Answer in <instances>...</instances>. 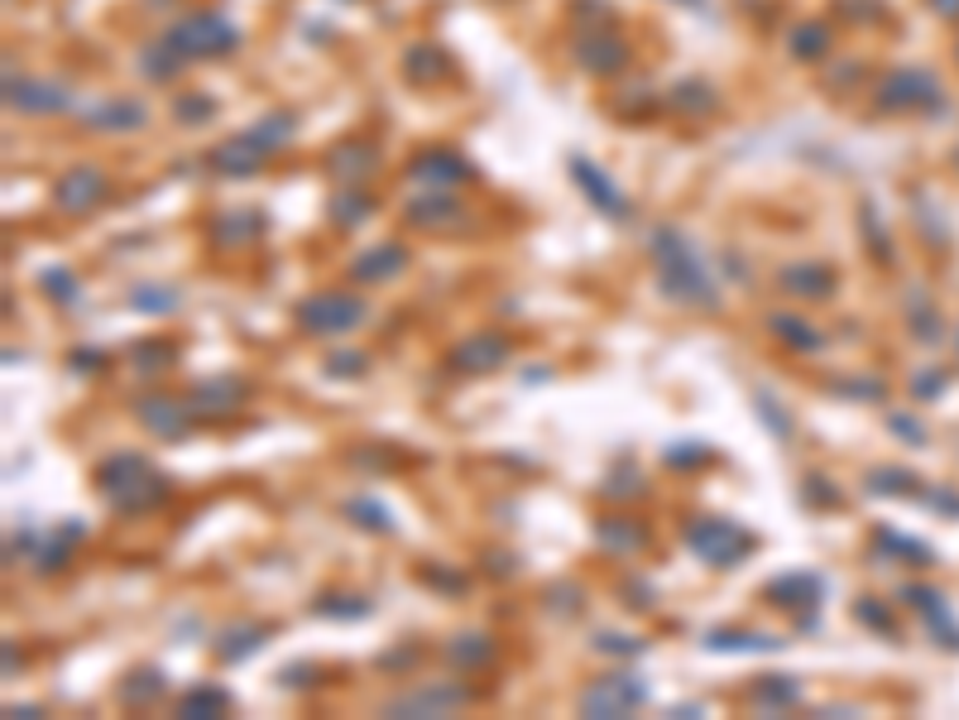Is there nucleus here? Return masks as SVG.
Returning a JSON list of instances; mask_svg holds the SVG:
<instances>
[{"mask_svg":"<svg viewBox=\"0 0 959 720\" xmlns=\"http://www.w3.org/2000/svg\"><path fill=\"white\" fill-rule=\"evenodd\" d=\"M648 255L652 269H658V288L667 303L676 308H696V312H720V284L710 274V260L700 255L691 240L676 231V226H658L648 236Z\"/></svg>","mask_w":959,"mask_h":720,"instance_id":"nucleus-1","label":"nucleus"},{"mask_svg":"<svg viewBox=\"0 0 959 720\" xmlns=\"http://www.w3.org/2000/svg\"><path fill=\"white\" fill-rule=\"evenodd\" d=\"M96 485H101V500L111 504L116 514H149L168 500V476L149 456L140 452H116L96 466Z\"/></svg>","mask_w":959,"mask_h":720,"instance_id":"nucleus-2","label":"nucleus"},{"mask_svg":"<svg viewBox=\"0 0 959 720\" xmlns=\"http://www.w3.org/2000/svg\"><path fill=\"white\" fill-rule=\"evenodd\" d=\"M682 538H686V548L696 552L700 562H706V567H720V572L739 567V562H744L748 552L758 548V538L748 533L744 524L720 519V514H700V519H686Z\"/></svg>","mask_w":959,"mask_h":720,"instance_id":"nucleus-3","label":"nucleus"},{"mask_svg":"<svg viewBox=\"0 0 959 720\" xmlns=\"http://www.w3.org/2000/svg\"><path fill=\"white\" fill-rule=\"evenodd\" d=\"M365 317H370L365 298L341 293V288H322V293H308L302 303H293V322L302 336H346Z\"/></svg>","mask_w":959,"mask_h":720,"instance_id":"nucleus-4","label":"nucleus"},{"mask_svg":"<svg viewBox=\"0 0 959 720\" xmlns=\"http://www.w3.org/2000/svg\"><path fill=\"white\" fill-rule=\"evenodd\" d=\"M643 701H648V682L638 672H610V677H595L580 692L576 711L590 720H619V716H634Z\"/></svg>","mask_w":959,"mask_h":720,"instance_id":"nucleus-5","label":"nucleus"},{"mask_svg":"<svg viewBox=\"0 0 959 720\" xmlns=\"http://www.w3.org/2000/svg\"><path fill=\"white\" fill-rule=\"evenodd\" d=\"M476 701V692L466 682H428L418 692H404L384 706V716H412V720H428V716H452L460 706Z\"/></svg>","mask_w":959,"mask_h":720,"instance_id":"nucleus-6","label":"nucleus"},{"mask_svg":"<svg viewBox=\"0 0 959 720\" xmlns=\"http://www.w3.org/2000/svg\"><path fill=\"white\" fill-rule=\"evenodd\" d=\"M130 408H135V418L144 428L154 432V437L164 442H183L192 428H197V413H192L188 399H173V394H135L130 399Z\"/></svg>","mask_w":959,"mask_h":720,"instance_id":"nucleus-7","label":"nucleus"},{"mask_svg":"<svg viewBox=\"0 0 959 720\" xmlns=\"http://www.w3.org/2000/svg\"><path fill=\"white\" fill-rule=\"evenodd\" d=\"M168 39L183 48V53H197V58L212 53L216 58V53H230V48L240 44V29L221 15H188L168 29Z\"/></svg>","mask_w":959,"mask_h":720,"instance_id":"nucleus-8","label":"nucleus"},{"mask_svg":"<svg viewBox=\"0 0 959 720\" xmlns=\"http://www.w3.org/2000/svg\"><path fill=\"white\" fill-rule=\"evenodd\" d=\"M508 336L504 332H470L466 341L452 346V356H446V370L452 375H490V370H500L508 360Z\"/></svg>","mask_w":959,"mask_h":720,"instance_id":"nucleus-9","label":"nucleus"},{"mask_svg":"<svg viewBox=\"0 0 959 720\" xmlns=\"http://www.w3.org/2000/svg\"><path fill=\"white\" fill-rule=\"evenodd\" d=\"M572 178H576V188L586 192V202H590V207L600 212V216H610V221H628V216H634L628 197L610 183V173H604L600 164L586 159V154H572Z\"/></svg>","mask_w":959,"mask_h":720,"instance_id":"nucleus-10","label":"nucleus"},{"mask_svg":"<svg viewBox=\"0 0 959 720\" xmlns=\"http://www.w3.org/2000/svg\"><path fill=\"white\" fill-rule=\"evenodd\" d=\"M245 399H250V384L240 375H212L188 389V404L197 418H230L245 408Z\"/></svg>","mask_w":959,"mask_h":720,"instance_id":"nucleus-11","label":"nucleus"},{"mask_svg":"<svg viewBox=\"0 0 959 720\" xmlns=\"http://www.w3.org/2000/svg\"><path fill=\"white\" fill-rule=\"evenodd\" d=\"M274 154V144L260 135V130H245V135H236V140H226V144H216L212 154H206V164L216 168V173H226V178H250L254 168H260L264 159Z\"/></svg>","mask_w":959,"mask_h":720,"instance_id":"nucleus-12","label":"nucleus"},{"mask_svg":"<svg viewBox=\"0 0 959 720\" xmlns=\"http://www.w3.org/2000/svg\"><path fill=\"white\" fill-rule=\"evenodd\" d=\"M106 188H111V183H106L101 168L82 164V168H72V173L58 178L53 202H58V212H68V216H87L96 202H106Z\"/></svg>","mask_w":959,"mask_h":720,"instance_id":"nucleus-13","label":"nucleus"},{"mask_svg":"<svg viewBox=\"0 0 959 720\" xmlns=\"http://www.w3.org/2000/svg\"><path fill=\"white\" fill-rule=\"evenodd\" d=\"M763 600L777 610H816L825 605V576L816 572H782L763 586Z\"/></svg>","mask_w":959,"mask_h":720,"instance_id":"nucleus-14","label":"nucleus"},{"mask_svg":"<svg viewBox=\"0 0 959 720\" xmlns=\"http://www.w3.org/2000/svg\"><path fill=\"white\" fill-rule=\"evenodd\" d=\"M652 543L648 524L643 519H624V514H604L595 519V548L610 552V557H643Z\"/></svg>","mask_w":959,"mask_h":720,"instance_id":"nucleus-15","label":"nucleus"},{"mask_svg":"<svg viewBox=\"0 0 959 720\" xmlns=\"http://www.w3.org/2000/svg\"><path fill=\"white\" fill-rule=\"evenodd\" d=\"M777 288L801 298V303H825L835 293V269H825L820 260H792L777 269Z\"/></svg>","mask_w":959,"mask_h":720,"instance_id":"nucleus-16","label":"nucleus"},{"mask_svg":"<svg viewBox=\"0 0 959 720\" xmlns=\"http://www.w3.org/2000/svg\"><path fill=\"white\" fill-rule=\"evenodd\" d=\"M408 178L412 183H422V188H456V183H470L476 168L452 149H422L418 159L408 164Z\"/></svg>","mask_w":959,"mask_h":720,"instance_id":"nucleus-17","label":"nucleus"},{"mask_svg":"<svg viewBox=\"0 0 959 720\" xmlns=\"http://www.w3.org/2000/svg\"><path fill=\"white\" fill-rule=\"evenodd\" d=\"M576 63L586 68V72H619L628 63V44L619 39V34H610V29H586V34H576Z\"/></svg>","mask_w":959,"mask_h":720,"instance_id":"nucleus-18","label":"nucleus"},{"mask_svg":"<svg viewBox=\"0 0 959 720\" xmlns=\"http://www.w3.org/2000/svg\"><path fill=\"white\" fill-rule=\"evenodd\" d=\"M792 706H801V682L792 672H763L748 687V711L758 716H787Z\"/></svg>","mask_w":959,"mask_h":720,"instance_id":"nucleus-19","label":"nucleus"},{"mask_svg":"<svg viewBox=\"0 0 959 720\" xmlns=\"http://www.w3.org/2000/svg\"><path fill=\"white\" fill-rule=\"evenodd\" d=\"M374 168H380V149H374V144H365V140H341L332 154H326V173H332L341 188L365 183Z\"/></svg>","mask_w":959,"mask_h":720,"instance_id":"nucleus-20","label":"nucleus"},{"mask_svg":"<svg viewBox=\"0 0 959 720\" xmlns=\"http://www.w3.org/2000/svg\"><path fill=\"white\" fill-rule=\"evenodd\" d=\"M5 96L15 111H29V116H53L68 106V92L58 87V82H44V77H10Z\"/></svg>","mask_w":959,"mask_h":720,"instance_id":"nucleus-21","label":"nucleus"},{"mask_svg":"<svg viewBox=\"0 0 959 720\" xmlns=\"http://www.w3.org/2000/svg\"><path fill=\"white\" fill-rule=\"evenodd\" d=\"M404 269H408V250L394 245V240L360 250V255L350 260V279H360V284H388V279H398Z\"/></svg>","mask_w":959,"mask_h":720,"instance_id":"nucleus-22","label":"nucleus"},{"mask_svg":"<svg viewBox=\"0 0 959 720\" xmlns=\"http://www.w3.org/2000/svg\"><path fill=\"white\" fill-rule=\"evenodd\" d=\"M264 644H269V624H250V620H236V624H226V629H216V639H212V653L221 658V663H240V658L260 653Z\"/></svg>","mask_w":959,"mask_h":720,"instance_id":"nucleus-23","label":"nucleus"},{"mask_svg":"<svg viewBox=\"0 0 959 720\" xmlns=\"http://www.w3.org/2000/svg\"><path fill=\"white\" fill-rule=\"evenodd\" d=\"M494 639L490 634H480V629H460V634H452V639L442 644V658L452 668H460V672H480V668H490L494 663Z\"/></svg>","mask_w":959,"mask_h":720,"instance_id":"nucleus-24","label":"nucleus"},{"mask_svg":"<svg viewBox=\"0 0 959 720\" xmlns=\"http://www.w3.org/2000/svg\"><path fill=\"white\" fill-rule=\"evenodd\" d=\"M706 653H782L787 639L777 634H758V629H710L700 639Z\"/></svg>","mask_w":959,"mask_h":720,"instance_id":"nucleus-25","label":"nucleus"},{"mask_svg":"<svg viewBox=\"0 0 959 720\" xmlns=\"http://www.w3.org/2000/svg\"><path fill=\"white\" fill-rule=\"evenodd\" d=\"M82 120H87L92 130H140L144 120H149V111H144L140 101H130V96H111V101L87 106Z\"/></svg>","mask_w":959,"mask_h":720,"instance_id":"nucleus-26","label":"nucleus"},{"mask_svg":"<svg viewBox=\"0 0 959 720\" xmlns=\"http://www.w3.org/2000/svg\"><path fill=\"white\" fill-rule=\"evenodd\" d=\"M768 332H772L782 346L801 351V356L825 351V332H820V327H811V322H806V317H796V312H768Z\"/></svg>","mask_w":959,"mask_h":720,"instance_id":"nucleus-27","label":"nucleus"},{"mask_svg":"<svg viewBox=\"0 0 959 720\" xmlns=\"http://www.w3.org/2000/svg\"><path fill=\"white\" fill-rule=\"evenodd\" d=\"M130 312H140V317H173L178 308H183V288L178 284H135L130 288Z\"/></svg>","mask_w":959,"mask_h":720,"instance_id":"nucleus-28","label":"nucleus"},{"mask_svg":"<svg viewBox=\"0 0 959 720\" xmlns=\"http://www.w3.org/2000/svg\"><path fill=\"white\" fill-rule=\"evenodd\" d=\"M164 692H168V677L159 668H135L120 677L116 701L120 706H154V701H164Z\"/></svg>","mask_w":959,"mask_h":720,"instance_id":"nucleus-29","label":"nucleus"},{"mask_svg":"<svg viewBox=\"0 0 959 720\" xmlns=\"http://www.w3.org/2000/svg\"><path fill=\"white\" fill-rule=\"evenodd\" d=\"M260 231H264V216L260 212H226V216H216V221H212V240L221 250L250 245V240H260Z\"/></svg>","mask_w":959,"mask_h":720,"instance_id":"nucleus-30","label":"nucleus"},{"mask_svg":"<svg viewBox=\"0 0 959 720\" xmlns=\"http://www.w3.org/2000/svg\"><path fill=\"white\" fill-rule=\"evenodd\" d=\"M125 360H130V370H135V375L154 380V375H164V370L178 365V346H173V341H159V336H149V341H135V346H130Z\"/></svg>","mask_w":959,"mask_h":720,"instance_id":"nucleus-31","label":"nucleus"},{"mask_svg":"<svg viewBox=\"0 0 959 720\" xmlns=\"http://www.w3.org/2000/svg\"><path fill=\"white\" fill-rule=\"evenodd\" d=\"M230 711V692L226 687H212V682H202V687L183 692L173 701V716L183 720H202V716H226Z\"/></svg>","mask_w":959,"mask_h":720,"instance_id":"nucleus-32","label":"nucleus"},{"mask_svg":"<svg viewBox=\"0 0 959 720\" xmlns=\"http://www.w3.org/2000/svg\"><path fill=\"white\" fill-rule=\"evenodd\" d=\"M460 216V202L452 197V192H428V197H412L408 202V221L412 226H422V231H432V226H446V221H456Z\"/></svg>","mask_w":959,"mask_h":720,"instance_id":"nucleus-33","label":"nucleus"},{"mask_svg":"<svg viewBox=\"0 0 959 720\" xmlns=\"http://www.w3.org/2000/svg\"><path fill=\"white\" fill-rule=\"evenodd\" d=\"M341 509H346V519L356 524V528H365V533H384V538H388V533L398 528V524H394V509H388L384 500H374V495H350Z\"/></svg>","mask_w":959,"mask_h":720,"instance_id":"nucleus-34","label":"nucleus"},{"mask_svg":"<svg viewBox=\"0 0 959 720\" xmlns=\"http://www.w3.org/2000/svg\"><path fill=\"white\" fill-rule=\"evenodd\" d=\"M754 413H758V423L772 432L777 442H792V432H796V423H792V413L782 408V399L768 389V384H754Z\"/></svg>","mask_w":959,"mask_h":720,"instance_id":"nucleus-35","label":"nucleus"},{"mask_svg":"<svg viewBox=\"0 0 959 720\" xmlns=\"http://www.w3.org/2000/svg\"><path fill=\"white\" fill-rule=\"evenodd\" d=\"M39 288L48 293V303H58V308H77L82 303V284H77V274H72L68 264H48V269H39Z\"/></svg>","mask_w":959,"mask_h":720,"instance_id":"nucleus-36","label":"nucleus"},{"mask_svg":"<svg viewBox=\"0 0 959 720\" xmlns=\"http://www.w3.org/2000/svg\"><path fill=\"white\" fill-rule=\"evenodd\" d=\"M662 461L672 466V471H700V466L715 461V447L710 442H700V437H682V442H667Z\"/></svg>","mask_w":959,"mask_h":720,"instance_id":"nucleus-37","label":"nucleus"},{"mask_svg":"<svg viewBox=\"0 0 959 720\" xmlns=\"http://www.w3.org/2000/svg\"><path fill=\"white\" fill-rule=\"evenodd\" d=\"M326 212H332V221L341 226V231H350V226L370 221V212H374V197H365V192H356V188H346V192H336V197L326 202Z\"/></svg>","mask_w":959,"mask_h":720,"instance_id":"nucleus-38","label":"nucleus"},{"mask_svg":"<svg viewBox=\"0 0 959 720\" xmlns=\"http://www.w3.org/2000/svg\"><path fill=\"white\" fill-rule=\"evenodd\" d=\"M370 610H374L370 596H341V591H332V596H317V600H312V615H326V620H365Z\"/></svg>","mask_w":959,"mask_h":720,"instance_id":"nucleus-39","label":"nucleus"},{"mask_svg":"<svg viewBox=\"0 0 959 720\" xmlns=\"http://www.w3.org/2000/svg\"><path fill=\"white\" fill-rule=\"evenodd\" d=\"M825 44H830V34H825V24H816V20L796 24V29L787 34V53H796L801 63H811V58H825Z\"/></svg>","mask_w":959,"mask_h":720,"instance_id":"nucleus-40","label":"nucleus"},{"mask_svg":"<svg viewBox=\"0 0 959 720\" xmlns=\"http://www.w3.org/2000/svg\"><path fill=\"white\" fill-rule=\"evenodd\" d=\"M643 490H648V485H643V471H638V466H628V461H619V466H614V471H610V476H604V485H600V495H604V500H638V495H643Z\"/></svg>","mask_w":959,"mask_h":720,"instance_id":"nucleus-41","label":"nucleus"},{"mask_svg":"<svg viewBox=\"0 0 959 720\" xmlns=\"http://www.w3.org/2000/svg\"><path fill=\"white\" fill-rule=\"evenodd\" d=\"M442 68H446V58L436 53L432 44L408 48V58H404V72H408L412 82H432V77H442Z\"/></svg>","mask_w":959,"mask_h":720,"instance_id":"nucleus-42","label":"nucleus"},{"mask_svg":"<svg viewBox=\"0 0 959 720\" xmlns=\"http://www.w3.org/2000/svg\"><path fill=\"white\" fill-rule=\"evenodd\" d=\"M801 500H806L811 509H840V504H844V495L835 490V480L820 476V471H811L806 480H801Z\"/></svg>","mask_w":959,"mask_h":720,"instance_id":"nucleus-43","label":"nucleus"},{"mask_svg":"<svg viewBox=\"0 0 959 720\" xmlns=\"http://www.w3.org/2000/svg\"><path fill=\"white\" fill-rule=\"evenodd\" d=\"M590 648L595 653H604V658H638L643 648V639H634V634H619V629H600V634H590Z\"/></svg>","mask_w":959,"mask_h":720,"instance_id":"nucleus-44","label":"nucleus"},{"mask_svg":"<svg viewBox=\"0 0 959 720\" xmlns=\"http://www.w3.org/2000/svg\"><path fill=\"white\" fill-rule=\"evenodd\" d=\"M580 605H586V591H580L576 581H562V586H548V610L562 620L580 615Z\"/></svg>","mask_w":959,"mask_h":720,"instance_id":"nucleus-45","label":"nucleus"},{"mask_svg":"<svg viewBox=\"0 0 959 720\" xmlns=\"http://www.w3.org/2000/svg\"><path fill=\"white\" fill-rule=\"evenodd\" d=\"M322 370L326 375H336V380H356V375H365L370 370V356L365 351H332L322 360Z\"/></svg>","mask_w":959,"mask_h":720,"instance_id":"nucleus-46","label":"nucleus"},{"mask_svg":"<svg viewBox=\"0 0 959 720\" xmlns=\"http://www.w3.org/2000/svg\"><path fill=\"white\" fill-rule=\"evenodd\" d=\"M825 389L830 394H840V399H883V394H888V384L883 380H830L825 384Z\"/></svg>","mask_w":959,"mask_h":720,"instance_id":"nucleus-47","label":"nucleus"},{"mask_svg":"<svg viewBox=\"0 0 959 720\" xmlns=\"http://www.w3.org/2000/svg\"><path fill=\"white\" fill-rule=\"evenodd\" d=\"M672 101L682 106V111H715V92L706 87V82H682V87L672 92Z\"/></svg>","mask_w":959,"mask_h":720,"instance_id":"nucleus-48","label":"nucleus"},{"mask_svg":"<svg viewBox=\"0 0 959 720\" xmlns=\"http://www.w3.org/2000/svg\"><path fill=\"white\" fill-rule=\"evenodd\" d=\"M907 485H912V476L892 471V466H873L868 471V490H878V495H902Z\"/></svg>","mask_w":959,"mask_h":720,"instance_id":"nucleus-49","label":"nucleus"},{"mask_svg":"<svg viewBox=\"0 0 959 720\" xmlns=\"http://www.w3.org/2000/svg\"><path fill=\"white\" fill-rule=\"evenodd\" d=\"M322 682V668L317 663H288L284 672H278V687H293V692H308Z\"/></svg>","mask_w":959,"mask_h":720,"instance_id":"nucleus-50","label":"nucleus"},{"mask_svg":"<svg viewBox=\"0 0 959 720\" xmlns=\"http://www.w3.org/2000/svg\"><path fill=\"white\" fill-rule=\"evenodd\" d=\"M418 576H422L428 586H436V591H452V596H460V591L470 586L460 572H452V567H432V562H422V572H418Z\"/></svg>","mask_w":959,"mask_h":720,"instance_id":"nucleus-51","label":"nucleus"},{"mask_svg":"<svg viewBox=\"0 0 959 720\" xmlns=\"http://www.w3.org/2000/svg\"><path fill=\"white\" fill-rule=\"evenodd\" d=\"M212 111H216V106L206 101V96H183V101H178V120H183V125H197V120H212Z\"/></svg>","mask_w":959,"mask_h":720,"instance_id":"nucleus-52","label":"nucleus"},{"mask_svg":"<svg viewBox=\"0 0 959 720\" xmlns=\"http://www.w3.org/2000/svg\"><path fill=\"white\" fill-rule=\"evenodd\" d=\"M68 365H72V370H77V375H96V370H101V365H106V356H101V351H96V346H77V351H72V356H68Z\"/></svg>","mask_w":959,"mask_h":720,"instance_id":"nucleus-53","label":"nucleus"},{"mask_svg":"<svg viewBox=\"0 0 959 720\" xmlns=\"http://www.w3.org/2000/svg\"><path fill=\"white\" fill-rule=\"evenodd\" d=\"M854 620H859V624H873V629H888V624H892V620H888V610H883L878 600H868V596L854 605Z\"/></svg>","mask_w":959,"mask_h":720,"instance_id":"nucleus-54","label":"nucleus"},{"mask_svg":"<svg viewBox=\"0 0 959 720\" xmlns=\"http://www.w3.org/2000/svg\"><path fill=\"white\" fill-rule=\"evenodd\" d=\"M619 596H624L628 610H634V605L648 610V605H652V586H648V581H624V586H619Z\"/></svg>","mask_w":959,"mask_h":720,"instance_id":"nucleus-55","label":"nucleus"},{"mask_svg":"<svg viewBox=\"0 0 959 720\" xmlns=\"http://www.w3.org/2000/svg\"><path fill=\"white\" fill-rule=\"evenodd\" d=\"M422 658V648L418 644H408V648H394V653H384L380 658V668H412Z\"/></svg>","mask_w":959,"mask_h":720,"instance_id":"nucleus-56","label":"nucleus"},{"mask_svg":"<svg viewBox=\"0 0 959 720\" xmlns=\"http://www.w3.org/2000/svg\"><path fill=\"white\" fill-rule=\"evenodd\" d=\"M892 432H902V437H912V442H921V428L912 423V418H897V413H892Z\"/></svg>","mask_w":959,"mask_h":720,"instance_id":"nucleus-57","label":"nucleus"},{"mask_svg":"<svg viewBox=\"0 0 959 720\" xmlns=\"http://www.w3.org/2000/svg\"><path fill=\"white\" fill-rule=\"evenodd\" d=\"M10 716H15V720H20V716H24V720H34V716H44V711H39V706H29V701H24V706L15 701V706H10Z\"/></svg>","mask_w":959,"mask_h":720,"instance_id":"nucleus-58","label":"nucleus"},{"mask_svg":"<svg viewBox=\"0 0 959 720\" xmlns=\"http://www.w3.org/2000/svg\"><path fill=\"white\" fill-rule=\"evenodd\" d=\"M490 572H494V576H508V572H514V567H508V557H504V552H494V562H490Z\"/></svg>","mask_w":959,"mask_h":720,"instance_id":"nucleus-59","label":"nucleus"},{"mask_svg":"<svg viewBox=\"0 0 959 720\" xmlns=\"http://www.w3.org/2000/svg\"><path fill=\"white\" fill-rule=\"evenodd\" d=\"M686 5H700V0H686Z\"/></svg>","mask_w":959,"mask_h":720,"instance_id":"nucleus-60","label":"nucleus"}]
</instances>
